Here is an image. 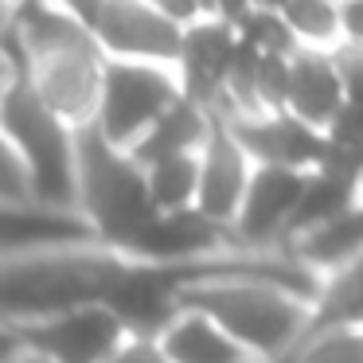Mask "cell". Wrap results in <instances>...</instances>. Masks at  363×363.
<instances>
[{"label":"cell","instance_id":"cell-1","mask_svg":"<svg viewBox=\"0 0 363 363\" xmlns=\"http://www.w3.org/2000/svg\"><path fill=\"white\" fill-rule=\"evenodd\" d=\"M129 269L133 258L98 242L0 258V324L24 328L79 308H110Z\"/></svg>","mask_w":363,"mask_h":363},{"label":"cell","instance_id":"cell-2","mask_svg":"<svg viewBox=\"0 0 363 363\" xmlns=\"http://www.w3.org/2000/svg\"><path fill=\"white\" fill-rule=\"evenodd\" d=\"M16 43L43 106L79 133L94 125L106 55L74 4H16Z\"/></svg>","mask_w":363,"mask_h":363},{"label":"cell","instance_id":"cell-3","mask_svg":"<svg viewBox=\"0 0 363 363\" xmlns=\"http://www.w3.org/2000/svg\"><path fill=\"white\" fill-rule=\"evenodd\" d=\"M4 59L12 71L0 90V137L24 168L28 199L48 211L79 215V129L51 113L35 94L16 35L4 48Z\"/></svg>","mask_w":363,"mask_h":363},{"label":"cell","instance_id":"cell-4","mask_svg":"<svg viewBox=\"0 0 363 363\" xmlns=\"http://www.w3.org/2000/svg\"><path fill=\"white\" fill-rule=\"evenodd\" d=\"M184 308L211 316L254 363H285L313 324V301L266 277H215L184 293Z\"/></svg>","mask_w":363,"mask_h":363},{"label":"cell","instance_id":"cell-5","mask_svg":"<svg viewBox=\"0 0 363 363\" xmlns=\"http://www.w3.org/2000/svg\"><path fill=\"white\" fill-rule=\"evenodd\" d=\"M79 215L90 223L98 246L125 258L157 219L145 168L94 129L79 133Z\"/></svg>","mask_w":363,"mask_h":363},{"label":"cell","instance_id":"cell-6","mask_svg":"<svg viewBox=\"0 0 363 363\" xmlns=\"http://www.w3.org/2000/svg\"><path fill=\"white\" fill-rule=\"evenodd\" d=\"M184 98L176 67L157 63H110L102 74V98H98L94 133L113 149L133 152L137 141Z\"/></svg>","mask_w":363,"mask_h":363},{"label":"cell","instance_id":"cell-7","mask_svg":"<svg viewBox=\"0 0 363 363\" xmlns=\"http://www.w3.org/2000/svg\"><path fill=\"white\" fill-rule=\"evenodd\" d=\"M110 63H157L176 67L184 48V28L160 9V0H90L74 4Z\"/></svg>","mask_w":363,"mask_h":363},{"label":"cell","instance_id":"cell-8","mask_svg":"<svg viewBox=\"0 0 363 363\" xmlns=\"http://www.w3.org/2000/svg\"><path fill=\"white\" fill-rule=\"evenodd\" d=\"M20 344L43 363H110L125 347L129 332L110 308H79L40 324H24Z\"/></svg>","mask_w":363,"mask_h":363},{"label":"cell","instance_id":"cell-9","mask_svg":"<svg viewBox=\"0 0 363 363\" xmlns=\"http://www.w3.org/2000/svg\"><path fill=\"white\" fill-rule=\"evenodd\" d=\"M254 180V160L238 145L227 118H215V129L207 145L199 149V199L196 211L211 219L215 227L230 230L246 203V191Z\"/></svg>","mask_w":363,"mask_h":363},{"label":"cell","instance_id":"cell-10","mask_svg":"<svg viewBox=\"0 0 363 363\" xmlns=\"http://www.w3.org/2000/svg\"><path fill=\"white\" fill-rule=\"evenodd\" d=\"M305 191V172H285V168H258L254 164V180L246 191V203L238 211L230 238L242 250H285L289 238L293 211Z\"/></svg>","mask_w":363,"mask_h":363},{"label":"cell","instance_id":"cell-11","mask_svg":"<svg viewBox=\"0 0 363 363\" xmlns=\"http://www.w3.org/2000/svg\"><path fill=\"white\" fill-rule=\"evenodd\" d=\"M235 55H238V32L227 24V16L219 9H211L199 24H191L184 32V48H180V59H176L184 98L199 102L203 110H211L219 118Z\"/></svg>","mask_w":363,"mask_h":363},{"label":"cell","instance_id":"cell-12","mask_svg":"<svg viewBox=\"0 0 363 363\" xmlns=\"http://www.w3.org/2000/svg\"><path fill=\"white\" fill-rule=\"evenodd\" d=\"M238 145L250 152L258 168H285V172H316L324 157V133L305 125L293 113H254L230 118Z\"/></svg>","mask_w":363,"mask_h":363},{"label":"cell","instance_id":"cell-13","mask_svg":"<svg viewBox=\"0 0 363 363\" xmlns=\"http://www.w3.org/2000/svg\"><path fill=\"white\" fill-rule=\"evenodd\" d=\"M98 242L90 223L74 211H48L35 203H0V258Z\"/></svg>","mask_w":363,"mask_h":363},{"label":"cell","instance_id":"cell-14","mask_svg":"<svg viewBox=\"0 0 363 363\" xmlns=\"http://www.w3.org/2000/svg\"><path fill=\"white\" fill-rule=\"evenodd\" d=\"M285 254L301 269H308L320 285L340 277L344 269H352L363 258V199L355 207H347L344 215H336L332 223H324V227L301 235L297 242H289Z\"/></svg>","mask_w":363,"mask_h":363},{"label":"cell","instance_id":"cell-15","mask_svg":"<svg viewBox=\"0 0 363 363\" xmlns=\"http://www.w3.org/2000/svg\"><path fill=\"white\" fill-rule=\"evenodd\" d=\"M347 106L344 82H340L332 51H297L293 55V82H289V110L305 125L328 133V125Z\"/></svg>","mask_w":363,"mask_h":363},{"label":"cell","instance_id":"cell-16","mask_svg":"<svg viewBox=\"0 0 363 363\" xmlns=\"http://www.w3.org/2000/svg\"><path fill=\"white\" fill-rule=\"evenodd\" d=\"M211 129H215V113L203 110L199 102H191V98H180V102H176L172 110L137 141V149L129 152V157H133L141 168L160 164V160H172V157H196V152L207 145Z\"/></svg>","mask_w":363,"mask_h":363},{"label":"cell","instance_id":"cell-17","mask_svg":"<svg viewBox=\"0 0 363 363\" xmlns=\"http://www.w3.org/2000/svg\"><path fill=\"white\" fill-rule=\"evenodd\" d=\"M157 347L168 355V363H254L211 316L196 308H184L164 328Z\"/></svg>","mask_w":363,"mask_h":363},{"label":"cell","instance_id":"cell-18","mask_svg":"<svg viewBox=\"0 0 363 363\" xmlns=\"http://www.w3.org/2000/svg\"><path fill=\"white\" fill-rule=\"evenodd\" d=\"M227 16V24L238 32V40L258 55H277V59H293L297 55V40H293L289 24H285L281 4H227L219 9Z\"/></svg>","mask_w":363,"mask_h":363},{"label":"cell","instance_id":"cell-19","mask_svg":"<svg viewBox=\"0 0 363 363\" xmlns=\"http://www.w3.org/2000/svg\"><path fill=\"white\" fill-rule=\"evenodd\" d=\"M359 199H363V191L352 188V184H340V180H332V176H324V172H308L305 176V191H301V203H297V211H293L285 246L297 242L301 235H308V230L332 223L336 215H344L347 207L359 203Z\"/></svg>","mask_w":363,"mask_h":363},{"label":"cell","instance_id":"cell-20","mask_svg":"<svg viewBox=\"0 0 363 363\" xmlns=\"http://www.w3.org/2000/svg\"><path fill=\"white\" fill-rule=\"evenodd\" d=\"M149 180V199L157 207V215H180V211H196L199 199V152L196 157H172L160 164L145 168Z\"/></svg>","mask_w":363,"mask_h":363},{"label":"cell","instance_id":"cell-21","mask_svg":"<svg viewBox=\"0 0 363 363\" xmlns=\"http://www.w3.org/2000/svg\"><path fill=\"white\" fill-rule=\"evenodd\" d=\"M340 324H363V258L340 277L320 285V297L313 305V324L308 332L340 328ZM305 332V336H308Z\"/></svg>","mask_w":363,"mask_h":363},{"label":"cell","instance_id":"cell-22","mask_svg":"<svg viewBox=\"0 0 363 363\" xmlns=\"http://www.w3.org/2000/svg\"><path fill=\"white\" fill-rule=\"evenodd\" d=\"M281 12L301 51H336L344 43V35H340V4L289 0V4H281Z\"/></svg>","mask_w":363,"mask_h":363},{"label":"cell","instance_id":"cell-23","mask_svg":"<svg viewBox=\"0 0 363 363\" xmlns=\"http://www.w3.org/2000/svg\"><path fill=\"white\" fill-rule=\"evenodd\" d=\"M285 363H363V324L308 332Z\"/></svg>","mask_w":363,"mask_h":363},{"label":"cell","instance_id":"cell-24","mask_svg":"<svg viewBox=\"0 0 363 363\" xmlns=\"http://www.w3.org/2000/svg\"><path fill=\"white\" fill-rule=\"evenodd\" d=\"M9 59H4V51H0V90H4V82H9ZM0 203H32L28 199V180H24V168H20V160L12 157V149L4 145V137H0Z\"/></svg>","mask_w":363,"mask_h":363},{"label":"cell","instance_id":"cell-25","mask_svg":"<svg viewBox=\"0 0 363 363\" xmlns=\"http://www.w3.org/2000/svg\"><path fill=\"white\" fill-rule=\"evenodd\" d=\"M336 59V71H340V82H344V94L352 106H363V48H352V43H340L332 51Z\"/></svg>","mask_w":363,"mask_h":363},{"label":"cell","instance_id":"cell-26","mask_svg":"<svg viewBox=\"0 0 363 363\" xmlns=\"http://www.w3.org/2000/svg\"><path fill=\"white\" fill-rule=\"evenodd\" d=\"M328 141L336 145H347V149H363V106H352L347 102L344 110H340V118L328 125Z\"/></svg>","mask_w":363,"mask_h":363},{"label":"cell","instance_id":"cell-27","mask_svg":"<svg viewBox=\"0 0 363 363\" xmlns=\"http://www.w3.org/2000/svg\"><path fill=\"white\" fill-rule=\"evenodd\" d=\"M110 363H168V355L152 340H125V347Z\"/></svg>","mask_w":363,"mask_h":363},{"label":"cell","instance_id":"cell-28","mask_svg":"<svg viewBox=\"0 0 363 363\" xmlns=\"http://www.w3.org/2000/svg\"><path fill=\"white\" fill-rule=\"evenodd\" d=\"M340 35L352 48H363V0H347L340 4Z\"/></svg>","mask_w":363,"mask_h":363},{"label":"cell","instance_id":"cell-29","mask_svg":"<svg viewBox=\"0 0 363 363\" xmlns=\"http://www.w3.org/2000/svg\"><path fill=\"white\" fill-rule=\"evenodd\" d=\"M24 355V344H20V332L0 324V363H16Z\"/></svg>","mask_w":363,"mask_h":363},{"label":"cell","instance_id":"cell-30","mask_svg":"<svg viewBox=\"0 0 363 363\" xmlns=\"http://www.w3.org/2000/svg\"><path fill=\"white\" fill-rule=\"evenodd\" d=\"M16 35V4H0V51Z\"/></svg>","mask_w":363,"mask_h":363},{"label":"cell","instance_id":"cell-31","mask_svg":"<svg viewBox=\"0 0 363 363\" xmlns=\"http://www.w3.org/2000/svg\"><path fill=\"white\" fill-rule=\"evenodd\" d=\"M16 363H43V359H40V355H32V352H24V355H20Z\"/></svg>","mask_w":363,"mask_h":363}]
</instances>
